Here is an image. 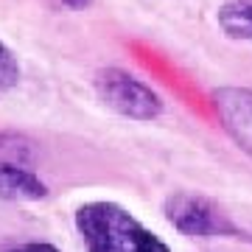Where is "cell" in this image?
I'll return each mask as SVG.
<instances>
[{
  "label": "cell",
  "instance_id": "1",
  "mask_svg": "<svg viewBox=\"0 0 252 252\" xmlns=\"http://www.w3.org/2000/svg\"><path fill=\"white\" fill-rule=\"evenodd\" d=\"M73 224L84 252H171L160 235L118 202H84L76 207Z\"/></svg>",
  "mask_w": 252,
  "mask_h": 252
},
{
  "label": "cell",
  "instance_id": "2",
  "mask_svg": "<svg viewBox=\"0 0 252 252\" xmlns=\"http://www.w3.org/2000/svg\"><path fill=\"white\" fill-rule=\"evenodd\" d=\"M162 213L177 233L188 238H241L244 235L224 207L202 193L174 190L162 202Z\"/></svg>",
  "mask_w": 252,
  "mask_h": 252
},
{
  "label": "cell",
  "instance_id": "3",
  "mask_svg": "<svg viewBox=\"0 0 252 252\" xmlns=\"http://www.w3.org/2000/svg\"><path fill=\"white\" fill-rule=\"evenodd\" d=\"M93 84H95L98 98L112 112L129 118V121H154L165 109L160 93L124 67H101Z\"/></svg>",
  "mask_w": 252,
  "mask_h": 252
},
{
  "label": "cell",
  "instance_id": "4",
  "mask_svg": "<svg viewBox=\"0 0 252 252\" xmlns=\"http://www.w3.org/2000/svg\"><path fill=\"white\" fill-rule=\"evenodd\" d=\"M219 124L230 140L252 160V90L250 87H219L210 93Z\"/></svg>",
  "mask_w": 252,
  "mask_h": 252
},
{
  "label": "cell",
  "instance_id": "5",
  "mask_svg": "<svg viewBox=\"0 0 252 252\" xmlns=\"http://www.w3.org/2000/svg\"><path fill=\"white\" fill-rule=\"evenodd\" d=\"M48 196V185L20 160H0V199L6 202H39Z\"/></svg>",
  "mask_w": 252,
  "mask_h": 252
},
{
  "label": "cell",
  "instance_id": "6",
  "mask_svg": "<svg viewBox=\"0 0 252 252\" xmlns=\"http://www.w3.org/2000/svg\"><path fill=\"white\" fill-rule=\"evenodd\" d=\"M216 23L224 36L252 42V0H224L216 11Z\"/></svg>",
  "mask_w": 252,
  "mask_h": 252
},
{
  "label": "cell",
  "instance_id": "7",
  "mask_svg": "<svg viewBox=\"0 0 252 252\" xmlns=\"http://www.w3.org/2000/svg\"><path fill=\"white\" fill-rule=\"evenodd\" d=\"M20 62L17 56H14V51H11L6 42H0V93L6 90H14L20 84Z\"/></svg>",
  "mask_w": 252,
  "mask_h": 252
},
{
  "label": "cell",
  "instance_id": "8",
  "mask_svg": "<svg viewBox=\"0 0 252 252\" xmlns=\"http://www.w3.org/2000/svg\"><path fill=\"white\" fill-rule=\"evenodd\" d=\"M9 252H59L54 244L48 241H26V244H17V247H11Z\"/></svg>",
  "mask_w": 252,
  "mask_h": 252
},
{
  "label": "cell",
  "instance_id": "9",
  "mask_svg": "<svg viewBox=\"0 0 252 252\" xmlns=\"http://www.w3.org/2000/svg\"><path fill=\"white\" fill-rule=\"evenodd\" d=\"M62 3L67 9H84V6H90L93 0H62Z\"/></svg>",
  "mask_w": 252,
  "mask_h": 252
}]
</instances>
